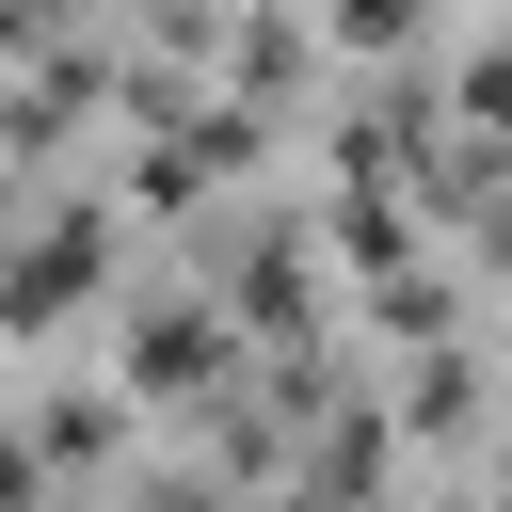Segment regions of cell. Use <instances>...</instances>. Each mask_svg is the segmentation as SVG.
Returning <instances> with one entry per match:
<instances>
[{"mask_svg":"<svg viewBox=\"0 0 512 512\" xmlns=\"http://www.w3.org/2000/svg\"><path fill=\"white\" fill-rule=\"evenodd\" d=\"M96 240H112V224H96V208H64V224H48V240L0 272V320H16V336H32V320H64V304L96 288Z\"/></svg>","mask_w":512,"mask_h":512,"instance_id":"1","label":"cell"},{"mask_svg":"<svg viewBox=\"0 0 512 512\" xmlns=\"http://www.w3.org/2000/svg\"><path fill=\"white\" fill-rule=\"evenodd\" d=\"M208 352H224V336H208L192 304H160V320L128 336V368H144V384H208Z\"/></svg>","mask_w":512,"mask_h":512,"instance_id":"2","label":"cell"},{"mask_svg":"<svg viewBox=\"0 0 512 512\" xmlns=\"http://www.w3.org/2000/svg\"><path fill=\"white\" fill-rule=\"evenodd\" d=\"M0 48H32V0H0Z\"/></svg>","mask_w":512,"mask_h":512,"instance_id":"3","label":"cell"},{"mask_svg":"<svg viewBox=\"0 0 512 512\" xmlns=\"http://www.w3.org/2000/svg\"><path fill=\"white\" fill-rule=\"evenodd\" d=\"M288 512H320V496H288Z\"/></svg>","mask_w":512,"mask_h":512,"instance_id":"4","label":"cell"}]
</instances>
